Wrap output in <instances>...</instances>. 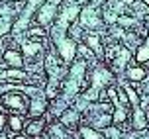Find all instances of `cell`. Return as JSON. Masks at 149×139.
Listing matches in <instances>:
<instances>
[{
	"mask_svg": "<svg viewBox=\"0 0 149 139\" xmlns=\"http://www.w3.org/2000/svg\"><path fill=\"white\" fill-rule=\"evenodd\" d=\"M59 2H61V0H53V4H59Z\"/></svg>",
	"mask_w": 149,
	"mask_h": 139,
	"instance_id": "obj_14",
	"label": "cell"
},
{
	"mask_svg": "<svg viewBox=\"0 0 149 139\" xmlns=\"http://www.w3.org/2000/svg\"><path fill=\"white\" fill-rule=\"evenodd\" d=\"M124 2H126V4H134V0H124Z\"/></svg>",
	"mask_w": 149,
	"mask_h": 139,
	"instance_id": "obj_12",
	"label": "cell"
},
{
	"mask_svg": "<svg viewBox=\"0 0 149 139\" xmlns=\"http://www.w3.org/2000/svg\"><path fill=\"white\" fill-rule=\"evenodd\" d=\"M43 127V122H36V124H30V127H28V133L30 135H36L39 129Z\"/></svg>",
	"mask_w": 149,
	"mask_h": 139,
	"instance_id": "obj_9",
	"label": "cell"
},
{
	"mask_svg": "<svg viewBox=\"0 0 149 139\" xmlns=\"http://www.w3.org/2000/svg\"><path fill=\"white\" fill-rule=\"evenodd\" d=\"M4 104L8 108H14V110H24V96L20 94H6L4 96Z\"/></svg>",
	"mask_w": 149,
	"mask_h": 139,
	"instance_id": "obj_1",
	"label": "cell"
},
{
	"mask_svg": "<svg viewBox=\"0 0 149 139\" xmlns=\"http://www.w3.org/2000/svg\"><path fill=\"white\" fill-rule=\"evenodd\" d=\"M127 76H130L132 81H143V79L147 76V71H145V69H130V71H127Z\"/></svg>",
	"mask_w": 149,
	"mask_h": 139,
	"instance_id": "obj_3",
	"label": "cell"
},
{
	"mask_svg": "<svg viewBox=\"0 0 149 139\" xmlns=\"http://www.w3.org/2000/svg\"><path fill=\"white\" fill-rule=\"evenodd\" d=\"M30 35H45V29H30Z\"/></svg>",
	"mask_w": 149,
	"mask_h": 139,
	"instance_id": "obj_10",
	"label": "cell"
},
{
	"mask_svg": "<svg viewBox=\"0 0 149 139\" xmlns=\"http://www.w3.org/2000/svg\"><path fill=\"white\" fill-rule=\"evenodd\" d=\"M0 139H8V137H4V135H0Z\"/></svg>",
	"mask_w": 149,
	"mask_h": 139,
	"instance_id": "obj_15",
	"label": "cell"
},
{
	"mask_svg": "<svg viewBox=\"0 0 149 139\" xmlns=\"http://www.w3.org/2000/svg\"><path fill=\"white\" fill-rule=\"evenodd\" d=\"M86 43H88V47H92L96 53H100V45H98V37L96 35H88L86 37Z\"/></svg>",
	"mask_w": 149,
	"mask_h": 139,
	"instance_id": "obj_8",
	"label": "cell"
},
{
	"mask_svg": "<svg viewBox=\"0 0 149 139\" xmlns=\"http://www.w3.org/2000/svg\"><path fill=\"white\" fill-rule=\"evenodd\" d=\"M2 79H8V81H14V79H18V81H24V79H26V73H24V71H20V69H18V71H6V73L2 74Z\"/></svg>",
	"mask_w": 149,
	"mask_h": 139,
	"instance_id": "obj_4",
	"label": "cell"
},
{
	"mask_svg": "<svg viewBox=\"0 0 149 139\" xmlns=\"http://www.w3.org/2000/svg\"><path fill=\"white\" fill-rule=\"evenodd\" d=\"M137 61H139V63L149 61V47H147V45H145V47H141V49L137 51Z\"/></svg>",
	"mask_w": 149,
	"mask_h": 139,
	"instance_id": "obj_7",
	"label": "cell"
},
{
	"mask_svg": "<svg viewBox=\"0 0 149 139\" xmlns=\"http://www.w3.org/2000/svg\"><path fill=\"white\" fill-rule=\"evenodd\" d=\"M81 135H82L84 139H106L104 135H100L98 131L90 129V127H81Z\"/></svg>",
	"mask_w": 149,
	"mask_h": 139,
	"instance_id": "obj_5",
	"label": "cell"
},
{
	"mask_svg": "<svg viewBox=\"0 0 149 139\" xmlns=\"http://www.w3.org/2000/svg\"><path fill=\"white\" fill-rule=\"evenodd\" d=\"M4 122H6V117H4V116H2V114H0V129L4 127Z\"/></svg>",
	"mask_w": 149,
	"mask_h": 139,
	"instance_id": "obj_11",
	"label": "cell"
},
{
	"mask_svg": "<svg viewBox=\"0 0 149 139\" xmlns=\"http://www.w3.org/2000/svg\"><path fill=\"white\" fill-rule=\"evenodd\" d=\"M14 139H26V137H22V135H18V137H14Z\"/></svg>",
	"mask_w": 149,
	"mask_h": 139,
	"instance_id": "obj_13",
	"label": "cell"
},
{
	"mask_svg": "<svg viewBox=\"0 0 149 139\" xmlns=\"http://www.w3.org/2000/svg\"><path fill=\"white\" fill-rule=\"evenodd\" d=\"M8 124H10V127H12V131H20V129H22V117L12 116L10 120H8Z\"/></svg>",
	"mask_w": 149,
	"mask_h": 139,
	"instance_id": "obj_6",
	"label": "cell"
},
{
	"mask_svg": "<svg viewBox=\"0 0 149 139\" xmlns=\"http://www.w3.org/2000/svg\"><path fill=\"white\" fill-rule=\"evenodd\" d=\"M147 4H149V0H147Z\"/></svg>",
	"mask_w": 149,
	"mask_h": 139,
	"instance_id": "obj_16",
	"label": "cell"
},
{
	"mask_svg": "<svg viewBox=\"0 0 149 139\" xmlns=\"http://www.w3.org/2000/svg\"><path fill=\"white\" fill-rule=\"evenodd\" d=\"M4 61H6V63H8L10 67H14V69H16V67L20 69V67H22V63H24L22 55H20L18 51H12V49L4 53Z\"/></svg>",
	"mask_w": 149,
	"mask_h": 139,
	"instance_id": "obj_2",
	"label": "cell"
}]
</instances>
